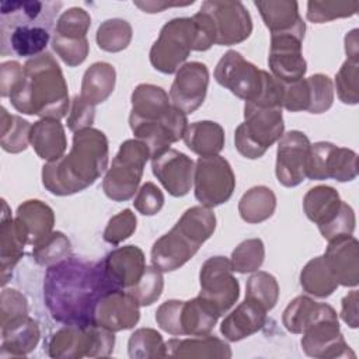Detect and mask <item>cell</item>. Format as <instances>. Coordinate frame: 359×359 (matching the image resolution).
Wrapping results in <instances>:
<instances>
[{
	"mask_svg": "<svg viewBox=\"0 0 359 359\" xmlns=\"http://www.w3.org/2000/svg\"><path fill=\"white\" fill-rule=\"evenodd\" d=\"M278 297L279 286L273 275L264 271H258L248 278L245 287V299L258 303L266 311H269L275 307Z\"/></svg>",
	"mask_w": 359,
	"mask_h": 359,
	"instance_id": "b9f144b4",
	"label": "cell"
},
{
	"mask_svg": "<svg viewBox=\"0 0 359 359\" xmlns=\"http://www.w3.org/2000/svg\"><path fill=\"white\" fill-rule=\"evenodd\" d=\"M338 98L344 104H358L359 101V63L346 59L335 76Z\"/></svg>",
	"mask_w": 359,
	"mask_h": 359,
	"instance_id": "7dc6e473",
	"label": "cell"
},
{
	"mask_svg": "<svg viewBox=\"0 0 359 359\" xmlns=\"http://www.w3.org/2000/svg\"><path fill=\"white\" fill-rule=\"evenodd\" d=\"M128 352L132 359L167 358V345L156 330L139 328L129 338Z\"/></svg>",
	"mask_w": 359,
	"mask_h": 359,
	"instance_id": "ab89813d",
	"label": "cell"
},
{
	"mask_svg": "<svg viewBox=\"0 0 359 359\" xmlns=\"http://www.w3.org/2000/svg\"><path fill=\"white\" fill-rule=\"evenodd\" d=\"M28 316L25 297L15 289H4L1 292V324Z\"/></svg>",
	"mask_w": 359,
	"mask_h": 359,
	"instance_id": "f5cc1de1",
	"label": "cell"
},
{
	"mask_svg": "<svg viewBox=\"0 0 359 359\" xmlns=\"http://www.w3.org/2000/svg\"><path fill=\"white\" fill-rule=\"evenodd\" d=\"M285 123L280 107L244 105V122L234 132V144L245 158H259L283 135Z\"/></svg>",
	"mask_w": 359,
	"mask_h": 359,
	"instance_id": "52a82bcc",
	"label": "cell"
},
{
	"mask_svg": "<svg viewBox=\"0 0 359 359\" xmlns=\"http://www.w3.org/2000/svg\"><path fill=\"white\" fill-rule=\"evenodd\" d=\"M302 348L311 358H355L349 345L339 331L335 310L321 303L317 317L303 330Z\"/></svg>",
	"mask_w": 359,
	"mask_h": 359,
	"instance_id": "8fae6325",
	"label": "cell"
},
{
	"mask_svg": "<svg viewBox=\"0 0 359 359\" xmlns=\"http://www.w3.org/2000/svg\"><path fill=\"white\" fill-rule=\"evenodd\" d=\"M194 3V1H192ZM192 3H185V4H180V3H160V1H133V4L139 8H142L144 13H160L163 8L165 7H171V6H187V4H192Z\"/></svg>",
	"mask_w": 359,
	"mask_h": 359,
	"instance_id": "680465c9",
	"label": "cell"
},
{
	"mask_svg": "<svg viewBox=\"0 0 359 359\" xmlns=\"http://www.w3.org/2000/svg\"><path fill=\"white\" fill-rule=\"evenodd\" d=\"M116 73L112 65L107 62L93 63L84 73L80 97L91 105L104 102L114 91Z\"/></svg>",
	"mask_w": 359,
	"mask_h": 359,
	"instance_id": "e575fe53",
	"label": "cell"
},
{
	"mask_svg": "<svg viewBox=\"0 0 359 359\" xmlns=\"http://www.w3.org/2000/svg\"><path fill=\"white\" fill-rule=\"evenodd\" d=\"M182 139L199 157L216 156L224 147V129L217 122L199 121L188 125Z\"/></svg>",
	"mask_w": 359,
	"mask_h": 359,
	"instance_id": "d6a6232c",
	"label": "cell"
},
{
	"mask_svg": "<svg viewBox=\"0 0 359 359\" xmlns=\"http://www.w3.org/2000/svg\"><path fill=\"white\" fill-rule=\"evenodd\" d=\"M201 11L210 17L217 45L240 43L251 35L252 20L240 1L208 0L202 3Z\"/></svg>",
	"mask_w": 359,
	"mask_h": 359,
	"instance_id": "e0dca14e",
	"label": "cell"
},
{
	"mask_svg": "<svg viewBox=\"0 0 359 359\" xmlns=\"http://www.w3.org/2000/svg\"><path fill=\"white\" fill-rule=\"evenodd\" d=\"M258 8L266 28L271 35L273 34H294L304 38L306 24L299 14V6L296 1L287 0H269V1H254Z\"/></svg>",
	"mask_w": 359,
	"mask_h": 359,
	"instance_id": "d4e9b609",
	"label": "cell"
},
{
	"mask_svg": "<svg viewBox=\"0 0 359 359\" xmlns=\"http://www.w3.org/2000/svg\"><path fill=\"white\" fill-rule=\"evenodd\" d=\"M264 72L245 60L240 52L227 50L216 65L215 79L236 97L254 102L264 87Z\"/></svg>",
	"mask_w": 359,
	"mask_h": 359,
	"instance_id": "5bb4252c",
	"label": "cell"
},
{
	"mask_svg": "<svg viewBox=\"0 0 359 359\" xmlns=\"http://www.w3.org/2000/svg\"><path fill=\"white\" fill-rule=\"evenodd\" d=\"M163 205H164V195L160 191V188L153 182L143 184L133 201L135 209L144 216L156 215L157 212H160Z\"/></svg>",
	"mask_w": 359,
	"mask_h": 359,
	"instance_id": "816d5d0a",
	"label": "cell"
},
{
	"mask_svg": "<svg viewBox=\"0 0 359 359\" xmlns=\"http://www.w3.org/2000/svg\"><path fill=\"white\" fill-rule=\"evenodd\" d=\"M310 88V114H321L331 108L334 101V86L327 74H313L307 77Z\"/></svg>",
	"mask_w": 359,
	"mask_h": 359,
	"instance_id": "c3c4849f",
	"label": "cell"
},
{
	"mask_svg": "<svg viewBox=\"0 0 359 359\" xmlns=\"http://www.w3.org/2000/svg\"><path fill=\"white\" fill-rule=\"evenodd\" d=\"M302 36L294 34L271 35L268 65L271 74L283 84L299 81L304 77L307 63L302 53Z\"/></svg>",
	"mask_w": 359,
	"mask_h": 359,
	"instance_id": "d6986e66",
	"label": "cell"
},
{
	"mask_svg": "<svg viewBox=\"0 0 359 359\" xmlns=\"http://www.w3.org/2000/svg\"><path fill=\"white\" fill-rule=\"evenodd\" d=\"M276 208V196L265 185L252 187L238 202V213L247 223H261L269 219Z\"/></svg>",
	"mask_w": 359,
	"mask_h": 359,
	"instance_id": "d590c367",
	"label": "cell"
},
{
	"mask_svg": "<svg viewBox=\"0 0 359 359\" xmlns=\"http://www.w3.org/2000/svg\"><path fill=\"white\" fill-rule=\"evenodd\" d=\"M24 76V66L15 60L1 63L0 67V94L1 97H10L11 91L18 86Z\"/></svg>",
	"mask_w": 359,
	"mask_h": 359,
	"instance_id": "11a10c76",
	"label": "cell"
},
{
	"mask_svg": "<svg viewBox=\"0 0 359 359\" xmlns=\"http://www.w3.org/2000/svg\"><path fill=\"white\" fill-rule=\"evenodd\" d=\"M111 290L101 261L77 257L48 266L43 279L45 304L53 320L62 324H94L97 303Z\"/></svg>",
	"mask_w": 359,
	"mask_h": 359,
	"instance_id": "6da1fadb",
	"label": "cell"
},
{
	"mask_svg": "<svg viewBox=\"0 0 359 359\" xmlns=\"http://www.w3.org/2000/svg\"><path fill=\"white\" fill-rule=\"evenodd\" d=\"M32 255L39 265H46V266L55 265L72 257L70 241L63 233L53 231L41 244L32 248Z\"/></svg>",
	"mask_w": 359,
	"mask_h": 359,
	"instance_id": "ee69618b",
	"label": "cell"
},
{
	"mask_svg": "<svg viewBox=\"0 0 359 359\" xmlns=\"http://www.w3.org/2000/svg\"><path fill=\"white\" fill-rule=\"evenodd\" d=\"M195 198L205 208H215L227 202L236 188V177L229 161L216 154L199 157L194 171Z\"/></svg>",
	"mask_w": 359,
	"mask_h": 359,
	"instance_id": "7c38bea8",
	"label": "cell"
},
{
	"mask_svg": "<svg viewBox=\"0 0 359 359\" xmlns=\"http://www.w3.org/2000/svg\"><path fill=\"white\" fill-rule=\"evenodd\" d=\"M151 170L161 185L172 196H184L194 184V161L184 153L168 149L151 158Z\"/></svg>",
	"mask_w": 359,
	"mask_h": 359,
	"instance_id": "603a6c76",
	"label": "cell"
},
{
	"mask_svg": "<svg viewBox=\"0 0 359 359\" xmlns=\"http://www.w3.org/2000/svg\"><path fill=\"white\" fill-rule=\"evenodd\" d=\"M358 300L359 294L358 290L349 292L344 299H342V309H341V317L342 320L351 327L356 328L359 318H358Z\"/></svg>",
	"mask_w": 359,
	"mask_h": 359,
	"instance_id": "9f6ffc18",
	"label": "cell"
},
{
	"mask_svg": "<svg viewBox=\"0 0 359 359\" xmlns=\"http://www.w3.org/2000/svg\"><path fill=\"white\" fill-rule=\"evenodd\" d=\"M355 212L353 209L342 201L341 208L338 210V213L335 215V217L325 226L320 227V233L325 240H332L335 237L339 236H349L353 233L355 230Z\"/></svg>",
	"mask_w": 359,
	"mask_h": 359,
	"instance_id": "f907efd6",
	"label": "cell"
},
{
	"mask_svg": "<svg viewBox=\"0 0 359 359\" xmlns=\"http://www.w3.org/2000/svg\"><path fill=\"white\" fill-rule=\"evenodd\" d=\"M114 332L97 324H65L48 342L52 358H100L109 356L114 351Z\"/></svg>",
	"mask_w": 359,
	"mask_h": 359,
	"instance_id": "9c48e42d",
	"label": "cell"
},
{
	"mask_svg": "<svg viewBox=\"0 0 359 359\" xmlns=\"http://www.w3.org/2000/svg\"><path fill=\"white\" fill-rule=\"evenodd\" d=\"M90 25V14L80 7H72L63 11L57 18L52 46L67 66L74 67L86 60L88 55V41L86 34Z\"/></svg>",
	"mask_w": 359,
	"mask_h": 359,
	"instance_id": "4fadbf2b",
	"label": "cell"
},
{
	"mask_svg": "<svg viewBox=\"0 0 359 359\" xmlns=\"http://www.w3.org/2000/svg\"><path fill=\"white\" fill-rule=\"evenodd\" d=\"M38 341V323L28 316L1 324V356H25Z\"/></svg>",
	"mask_w": 359,
	"mask_h": 359,
	"instance_id": "4316f807",
	"label": "cell"
},
{
	"mask_svg": "<svg viewBox=\"0 0 359 359\" xmlns=\"http://www.w3.org/2000/svg\"><path fill=\"white\" fill-rule=\"evenodd\" d=\"M163 286L164 279L161 271L154 266H146L140 280L126 292H129L140 306H150L161 296Z\"/></svg>",
	"mask_w": 359,
	"mask_h": 359,
	"instance_id": "bcb514c9",
	"label": "cell"
},
{
	"mask_svg": "<svg viewBox=\"0 0 359 359\" xmlns=\"http://www.w3.org/2000/svg\"><path fill=\"white\" fill-rule=\"evenodd\" d=\"M97 43L105 52H121L132 41V27L122 18L104 21L97 29Z\"/></svg>",
	"mask_w": 359,
	"mask_h": 359,
	"instance_id": "60d3db41",
	"label": "cell"
},
{
	"mask_svg": "<svg viewBox=\"0 0 359 359\" xmlns=\"http://www.w3.org/2000/svg\"><path fill=\"white\" fill-rule=\"evenodd\" d=\"M7 203L3 201V217H1V229H0V261H1V283L7 282V273L15 266L20 261L24 245L28 244L27 234L17 220V217L11 219L7 216Z\"/></svg>",
	"mask_w": 359,
	"mask_h": 359,
	"instance_id": "f1b7e54d",
	"label": "cell"
},
{
	"mask_svg": "<svg viewBox=\"0 0 359 359\" xmlns=\"http://www.w3.org/2000/svg\"><path fill=\"white\" fill-rule=\"evenodd\" d=\"M29 143L35 153L49 161L63 157L67 142L63 125L55 118H42L31 126Z\"/></svg>",
	"mask_w": 359,
	"mask_h": 359,
	"instance_id": "83f0119b",
	"label": "cell"
},
{
	"mask_svg": "<svg viewBox=\"0 0 359 359\" xmlns=\"http://www.w3.org/2000/svg\"><path fill=\"white\" fill-rule=\"evenodd\" d=\"M265 321L266 310L258 303L245 299L222 321L220 332L226 339L236 342L259 331Z\"/></svg>",
	"mask_w": 359,
	"mask_h": 359,
	"instance_id": "484cf974",
	"label": "cell"
},
{
	"mask_svg": "<svg viewBox=\"0 0 359 359\" xmlns=\"http://www.w3.org/2000/svg\"><path fill=\"white\" fill-rule=\"evenodd\" d=\"M15 217L27 234L28 244L34 247L50 236L55 223L53 210L38 199H29L21 203Z\"/></svg>",
	"mask_w": 359,
	"mask_h": 359,
	"instance_id": "4dcf8cb0",
	"label": "cell"
},
{
	"mask_svg": "<svg viewBox=\"0 0 359 359\" xmlns=\"http://www.w3.org/2000/svg\"><path fill=\"white\" fill-rule=\"evenodd\" d=\"M310 140L300 130H289L278 142L275 174L283 187H297L306 180Z\"/></svg>",
	"mask_w": 359,
	"mask_h": 359,
	"instance_id": "ac0fdd59",
	"label": "cell"
},
{
	"mask_svg": "<svg viewBox=\"0 0 359 359\" xmlns=\"http://www.w3.org/2000/svg\"><path fill=\"white\" fill-rule=\"evenodd\" d=\"M0 122V144L3 150L8 153L24 151L29 143V132L32 125L18 115L8 114L4 107H1Z\"/></svg>",
	"mask_w": 359,
	"mask_h": 359,
	"instance_id": "74e56055",
	"label": "cell"
},
{
	"mask_svg": "<svg viewBox=\"0 0 359 359\" xmlns=\"http://www.w3.org/2000/svg\"><path fill=\"white\" fill-rule=\"evenodd\" d=\"M101 265L114 290H128L135 286L144 273L146 259L137 245H123L107 254Z\"/></svg>",
	"mask_w": 359,
	"mask_h": 359,
	"instance_id": "44dd1931",
	"label": "cell"
},
{
	"mask_svg": "<svg viewBox=\"0 0 359 359\" xmlns=\"http://www.w3.org/2000/svg\"><path fill=\"white\" fill-rule=\"evenodd\" d=\"M358 8V1H309L307 18L316 24H321L335 18L351 17Z\"/></svg>",
	"mask_w": 359,
	"mask_h": 359,
	"instance_id": "f6af8a7d",
	"label": "cell"
},
{
	"mask_svg": "<svg viewBox=\"0 0 359 359\" xmlns=\"http://www.w3.org/2000/svg\"><path fill=\"white\" fill-rule=\"evenodd\" d=\"M342 201L337 189L328 185H318L304 195L303 209L306 216L314 222L318 229L328 224L341 208Z\"/></svg>",
	"mask_w": 359,
	"mask_h": 359,
	"instance_id": "836d02e7",
	"label": "cell"
},
{
	"mask_svg": "<svg viewBox=\"0 0 359 359\" xmlns=\"http://www.w3.org/2000/svg\"><path fill=\"white\" fill-rule=\"evenodd\" d=\"M358 175V156L353 150L338 147L330 142H317L310 146L306 178L339 182L355 180Z\"/></svg>",
	"mask_w": 359,
	"mask_h": 359,
	"instance_id": "9a60e30c",
	"label": "cell"
},
{
	"mask_svg": "<svg viewBox=\"0 0 359 359\" xmlns=\"http://www.w3.org/2000/svg\"><path fill=\"white\" fill-rule=\"evenodd\" d=\"M332 276L342 286H356L359 282V244L352 234L328 241L323 255Z\"/></svg>",
	"mask_w": 359,
	"mask_h": 359,
	"instance_id": "cb8c5ba5",
	"label": "cell"
},
{
	"mask_svg": "<svg viewBox=\"0 0 359 359\" xmlns=\"http://www.w3.org/2000/svg\"><path fill=\"white\" fill-rule=\"evenodd\" d=\"M167 345V356L171 358H230L229 344L212 337L199 335L187 339L171 338Z\"/></svg>",
	"mask_w": 359,
	"mask_h": 359,
	"instance_id": "1f68e13d",
	"label": "cell"
},
{
	"mask_svg": "<svg viewBox=\"0 0 359 359\" xmlns=\"http://www.w3.org/2000/svg\"><path fill=\"white\" fill-rule=\"evenodd\" d=\"M216 229L215 213L205 206L187 209L175 226L154 241L151 264L161 272H171L187 264Z\"/></svg>",
	"mask_w": 359,
	"mask_h": 359,
	"instance_id": "8992f818",
	"label": "cell"
},
{
	"mask_svg": "<svg viewBox=\"0 0 359 359\" xmlns=\"http://www.w3.org/2000/svg\"><path fill=\"white\" fill-rule=\"evenodd\" d=\"M129 125L133 135L146 143L151 158L184 137L187 114L170 104L168 94L154 84H139L132 93Z\"/></svg>",
	"mask_w": 359,
	"mask_h": 359,
	"instance_id": "3957f363",
	"label": "cell"
},
{
	"mask_svg": "<svg viewBox=\"0 0 359 359\" xmlns=\"http://www.w3.org/2000/svg\"><path fill=\"white\" fill-rule=\"evenodd\" d=\"M233 272L230 259L220 255L206 259L201 268L199 296L210 302L220 316L233 307L240 294V285Z\"/></svg>",
	"mask_w": 359,
	"mask_h": 359,
	"instance_id": "2e32d148",
	"label": "cell"
},
{
	"mask_svg": "<svg viewBox=\"0 0 359 359\" xmlns=\"http://www.w3.org/2000/svg\"><path fill=\"white\" fill-rule=\"evenodd\" d=\"M208 86L209 70L205 63H184L178 69L175 79L171 84L170 101L184 114H192L202 105L206 97Z\"/></svg>",
	"mask_w": 359,
	"mask_h": 359,
	"instance_id": "ffe728a7",
	"label": "cell"
},
{
	"mask_svg": "<svg viewBox=\"0 0 359 359\" xmlns=\"http://www.w3.org/2000/svg\"><path fill=\"white\" fill-rule=\"evenodd\" d=\"M13 107L27 115L60 119L69 109V93L55 57L43 52L24 65V76L10 94Z\"/></svg>",
	"mask_w": 359,
	"mask_h": 359,
	"instance_id": "277c9868",
	"label": "cell"
},
{
	"mask_svg": "<svg viewBox=\"0 0 359 359\" xmlns=\"http://www.w3.org/2000/svg\"><path fill=\"white\" fill-rule=\"evenodd\" d=\"M108 165L107 136L94 128L74 132L67 156L42 167L43 187L53 195L65 196L93 185Z\"/></svg>",
	"mask_w": 359,
	"mask_h": 359,
	"instance_id": "7a4b0ae2",
	"label": "cell"
},
{
	"mask_svg": "<svg viewBox=\"0 0 359 359\" xmlns=\"http://www.w3.org/2000/svg\"><path fill=\"white\" fill-rule=\"evenodd\" d=\"M60 3L1 1L0 3V52L17 56L43 53L50 39V28Z\"/></svg>",
	"mask_w": 359,
	"mask_h": 359,
	"instance_id": "5b68a950",
	"label": "cell"
},
{
	"mask_svg": "<svg viewBox=\"0 0 359 359\" xmlns=\"http://www.w3.org/2000/svg\"><path fill=\"white\" fill-rule=\"evenodd\" d=\"M345 52L349 60H359V49H358V29H352L345 36Z\"/></svg>",
	"mask_w": 359,
	"mask_h": 359,
	"instance_id": "6f0895ef",
	"label": "cell"
},
{
	"mask_svg": "<svg viewBox=\"0 0 359 359\" xmlns=\"http://www.w3.org/2000/svg\"><path fill=\"white\" fill-rule=\"evenodd\" d=\"M302 287L316 297H328L338 287V282L328 269L323 255L310 259L300 273Z\"/></svg>",
	"mask_w": 359,
	"mask_h": 359,
	"instance_id": "8d00e7d4",
	"label": "cell"
},
{
	"mask_svg": "<svg viewBox=\"0 0 359 359\" xmlns=\"http://www.w3.org/2000/svg\"><path fill=\"white\" fill-rule=\"evenodd\" d=\"M219 317V310L201 296L188 302L181 300L180 335H208L213 330Z\"/></svg>",
	"mask_w": 359,
	"mask_h": 359,
	"instance_id": "f546056e",
	"label": "cell"
},
{
	"mask_svg": "<svg viewBox=\"0 0 359 359\" xmlns=\"http://www.w3.org/2000/svg\"><path fill=\"white\" fill-rule=\"evenodd\" d=\"M94 105L84 101L80 95H76L72 102L70 114L67 116V128L72 132H77L86 128H91L94 122Z\"/></svg>",
	"mask_w": 359,
	"mask_h": 359,
	"instance_id": "db71d44e",
	"label": "cell"
},
{
	"mask_svg": "<svg viewBox=\"0 0 359 359\" xmlns=\"http://www.w3.org/2000/svg\"><path fill=\"white\" fill-rule=\"evenodd\" d=\"M149 157L151 154L146 143L139 139L125 140L104 177L105 195L116 202L130 199L137 191Z\"/></svg>",
	"mask_w": 359,
	"mask_h": 359,
	"instance_id": "ba28073f",
	"label": "cell"
},
{
	"mask_svg": "<svg viewBox=\"0 0 359 359\" xmlns=\"http://www.w3.org/2000/svg\"><path fill=\"white\" fill-rule=\"evenodd\" d=\"M196 28L192 17L174 18L164 24L150 49V63L161 73L178 72L194 50Z\"/></svg>",
	"mask_w": 359,
	"mask_h": 359,
	"instance_id": "30bf717a",
	"label": "cell"
},
{
	"mask_svg": "<svg viewBox=\"0 0 359 359\" xmlns=\"http://www.w3.org/2000/svg\"><path fill=\"white\" fill-rule=\"evenodd\" d=\"M136 230V216L132 213L130 209H125L109 219L102 238L112 244L118 245L123 240L132 236V233Z\"/></svg>",
	"mask_w": 359,
	"mask_h": 359,
	"instance_id": "681fc988",
	"label": "cell"
},
{
	"mask_svg": "<svg viewBox=\"0 0 359 359\" xmlns=\"http://www.w3.org/2000/svg\"><path fill=\"white\" fill-rule=\"evenodd\" d=\"M321 303L307 296H297L283 311L282 321L285 328L292 334H302L303 330L317 317Z\"/></svg>",
	"mask_w": 359,
	"mask_h": 359,
	"instance_id": "f35d334b",
	"label": "cell"
},
{
	"mask_svg": "<svg viewBox=\"0 0 359 359\" xmlns=\"http://www.w3.org/2000/svg\"><path fill=\"white\" fill-rule=\"evenodd\" d=\"M137 300L126 290H111L97 303L94 324L112 332L135 327L139 321Z\"/></svg>",
	"mask_w": 359,
	"mask_h": 359,
	"instance_id": "7402d4cb",
	"label": "cell"
},
{
	"mask_svg": "<svg viewBox=\"0 0 359 359\" xmlns=\"http://www.w3.org/2000/svg\"><path fill=\"white\" fill-rule=\"evenodd\" d=\"M265 258V248L261 238H250L240 243L231 252V268L240 273L255 272Z\"/></svg>",
	"mask_w": 359,
	"mask_h": 359,
	"instance_id": "7bdbcfd3",
	"label": "cell"
}]
</instances>
